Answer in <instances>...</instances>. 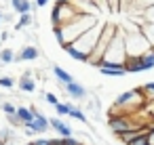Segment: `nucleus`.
<instances>
[{"mask_svg":"<svg viewBox=\"0 0 154 145\" xmlns=\"http://www.w3.org/2000/svg\"><path fill=\"white\" fill-rule=\"evenodd\" d=\"M36 145H51V139H38V141H34Z\"/></svg>","mask_w":154,"mask_h":145,"instance_id":"30","label":"nucleus"},{"mask_svg":"<svg viewBox=\"0 0 154 145\" xmlns=\"http://www.w3.org/2000/svg\"><path fill=\"white\" fill-rule=\"evenodd\" d=\"M45 101H47V103H51V105H57V103H59V99H57L53 93H47V95H45Z\"/></svg>","mask_w":154,"mask_h":145,"instance_id":"27","label":"nucleus"},{"mask_svg":"<svg viewBox=\"0 0 154 145\" xmlns=\"http://www.w3.org/2000/svg\"><path fill=\"white\" fill-rule=\"evenodd\" d=\"M26 25H32V15L30 13H21L19 15V23H15V30H21Z\"/></svg>","mask_w":154,"mask_h":145,"instance_id":"19","label":"nucleus"},{"mask_svg":"<svg viewBox=\"0 0 154 145\" xmlns=\"http://www.w3.org/2000/svg\"><path fill=\"white\" fill-rule=\"evenodd\" d=\"M116 34H118V28H114L110 23L103 25V30H101V34L97 38V44H95V51L91 53V61H89L91 65H97V61L103 59V55H106V51H108V46H110V42L114 40Z\"/></svg>","mask_w":154,"mask_h":145,"instance_id":"2","label":"nucleus"},{"mask_svg":"<svg viewBox=\"0 0 154 145\" xmlns=\"http://www.w3.org/2000/svg\"><path fill=\"white\" fill-rule=\"evenodd\" d=\"M15 57H17V55H15L11 49H5V51H0V61H2L5 65L13 63V61H15Z\"/></svg>","mask_w":154,"mask_h":145,"instance_id":"18","label":"nucleus"},{"mask_svg":"<svg viewBox=\"0 0 154 145\" xmlns=\"http://www.w3.org/2000/svg\"><path fill=\"white\" fill-rule=\"evenodd\" d=\"M23 128H26V135H28V137H30V135H40V132H45L47 128H51V120L36 111V118L30 120V122H26Z\"/></svg>","mask_w":154,"mask_h":145,"instance_id":"5","label":"nucleus"},{"mask_svg":"<svg viewBox=\"0 0 154 145\" xmlns=\"http://www.w3.org/2000/svg\"><path fill=\"white\" fill-rule=\"evenodd\" d=\"M99 72L103 76H125L127 74V67L125 65H114V67H99Z\"/></svg>","mask_w":154,"mask_h":145,"instance_id":"14","label":"nucleus"},{"mask_svg":"<svg viewBox=\"0 0 154 145\" xmlns=\"http://www.w3.org/2000/svg\"><path fill=\"white\" fill-rule=\"evenodd\" d=\"M55 111H57V116H59V118H63V116H70V111H72V105H70V103H57V105H55Z\"/></svg>","mask_w":154,"mask_h":145,"instance_id":"20","label":"nucleus"},{"mask_svg":"<svg viewBox=\"0 0 154 145\" xmlns=\"http://www.w3.org/2000/svg\"><path fill=\"white\" fill-rule=\"evenodd\" d=\"M120 2H122V4H129V2H133V0H120Z\"/></svg>","mask_w":154,"mask_h":145,"instance_id":"34","label":"nucleus"},{"mask_svg":"<svg viewBox=\"0 0 154 145\" xmlns=\"http://www.w3.org/2000/svg\"><path fill=\"white\" fill-rule=\"evenodd\" d=\"M143 93H146V97H150V99H154V82H150V84H146V86H143Z\"/></svg>","mask_w":154,"mask_h":145,"instance_id":"26","label":"nucleus"},{"mask_svg":"<svg viewBox=\"0 0 154 145\" xmlns=\"http://www.w3.org/2000/svg\"><path fill=\"white\" fill-rule=\"evenodd\" d=\"M63 145H82V143L74 137H63Z\"/></svg>","mask_w":154,"mask_h":145,"instance_id":"29","label":"nucleus"},{"mask_svg":"<svg viewBox=\"0 0 154 145\" xmlns=\"http://www.w3.org/2000/svg\"><path fill=\"white\" fill-rule=\"evenodd\" d=\"M91 2H97V0H91Z\"/></svg>","mask_w":154,"mask_h":145,"instance_id":"38","label":"nucleus"},{"mask_svg":"<svg viewBox=\"0 0 154 145\" xmlns=\"http://www.w3.org/2000/svg\"><path fill=\"white\" fill-rule=\"evenodd\" d=\"M38 49L36 46H23L21 49V53L15 57V61H34V59H38Z\"/></svg>","mask_w":154,"mask_h":145,"instance_id":"11","label":"nucleus"},{"mask_svg":"<svg viewBox=\"0 0 154 145\" xmlns=\"http://www.w3.org/2000/svg\"><path fill=\"white\" fill-rule=\"evenodd\" d=\"M61 49H63L74 61H80V63H89V61H91V55H87V53L80 51V49H76L74 44H66V46H61Z\"/></svg>","mask_w":154,"mask_h":145,"instance_id":"7","label":"nucleus"},{"mask_svg":"<svg viewBox=\"0 0 154 145\" xmlns=\"http://www.w3.org/2000/svg\"><path fill=\"white\" fill-rule=\"evenodd\" d=\"M125 44H127V55L129 57H141L146 51L152 49L150 40L146 38V34L141 30H131L125 36Z\"/></svg>","mask_w":154,"mask_h":145,"instance_id":"1","label":"nucleus"},{"mask_svg":"<svg viewBox=\"0 0 154 145\" xmlns=\"http://www.w3.org/2000/svg\"><path fill=\"white\" fill-rule=\"evenodd\" d=\"M141 32L146 34V38L150 40V44L154 46V23H143L141 25Z\"/></svg>","mask_w":154,"mask_h":145,"instance_id":"21","label":"nucleus"},{"mask_svg":"<svg viewBox=\"0 0 154 145\" xmlns=\"http://www.w3.org/2000/svg\"><path fill=\"white\" fill-rule=\"evenodd\" d=\"M116 145H127V143H116Z\"/></svg>","mask_w":154,"mask_h":145,"instance_id":"37","label":"nucleus"},{"mask_svg":"<svg viewBox=\"0 0 154 145\" xmlns=\"http://www.w3.org/2000/svg\"><path fill=\"white\" fill-rule=\"evenodd\" d=\"M125 67H127V74L146 72V65H143L141 57H127V61H125Z\"/></svg>","mask_w":154,"mask_h":145,"instance_id":"10","label":"nucleus"},{"mask_svg":"<svg viewBox=\"0 0 154 145\" xmlns=\"http://www.w3.org/2000/svg\"><path fill=\"white\" fill-rule=\"evenodd\" d=\"M70 116H72L74 120H80V122H87V116H85V111H82L80 107H74V105H72V111H70Z\"/></svg>","mask_w":154,"mask_h":145,"instance_id":"23","label":"nucleus"},{"mask_svg":"<svg viewBox=\"0 0 154 145\" xmlns=\"http://www.w3.org/2000/svg\"><path fill=\"white\" fill-rule=\"evenodd\" d=\"M7 122H9L13 128H23V126H26V122L19 118V114H17V111H15V114H7Z\"/></svg>","mask_w":154,"mask_h":145,"instance_id":"17","label":"nucleus"},{"mask_svg":"<svg viewBox=\"0 0 154 145\" xmlns=\"http://www.w3.org/2000/svg\"><path fill=\"white\" fill-rule=\"evenodd\" d=\"M19 88L23 90V93H34L36 90V84H34V80H32V76H23L21 80H19Z\"/></svg>","mask_w":154,"mask_h":145,"instance_id":"15","label":"nucleus"},{"mask_svg":"<svg viewBox=\"0 0 154 145\" xmlns=\"http://www.w3.org/2000/svg\"><path fill=\"white\" fill-rule=\"evenodd\" d=\"M51 128H55L57 130V135L59 137H72V126L70 124H66L61 118H51Z\"/></svg>","mask_w":154,"mask_h":145,"instance_id":"9","label":"nucleus"},{"mask_svg":"<svg viewBox=\"0 0 154 145\" xmlns=\"http://www.w3.org/2000/svg\"><path fill=\"white\" fill-rule=\"evenodd\" d=\"M17 114L23 122H30L36 118V107H17Z\"/></svg>","mask_w":154,"mask_h":145,"instance_id":"16","label":"nucleus"},{"mask_svg":"<svg viewBox=\"0 0 154 145\" xmlns=\"http://www.w3.org/2000/svg\"><path fill=\"white\" fill-rule=\"evenodd\" d=\"M148 137H150V143H152V145H154V126H152V128H150V132H148Z\"/></svg>","mask_w":154,"mask_h":145,"instance_id":"32","label":"nucleus"},{"mask_svg":"<svg viewBox=\"0 0 154 145\" xmlns=\"http://www.w3.org/2000/svg\"><path fill=\"white\" fill-rule=\"evenodd\" d=\"M129 145H150V137H148V132H141V135L135 137Z\"/></svg>","mask_w":154,"mask_h":145,"instance_id":"22","label":"nucleus"},{"mask_svg":"<svg viewBox=\"0 0 154 145\" xmlns=\"http://www.w3.org/2000/svg\"><path fill=\"white\" fill-rule=\"evenodd\" d=\"M108 128H110L114 135H122V132H127V130H131V128H135V126H133V122L129 120V116H110Z\"/></svg>","mask_w":154,"mask_h":145,"instance_id":"6","label":"nucleus"},{"mask_svg":"<svg viewBox=\"0 0 154 145\" xmlns=\"http://www.w3.org/2000/svg\"><path fill=\"white\" fill-rule=\"evenodd\" d=\"M11 4H13V9L21 15V13H30L32 9H34V4L30 2V0H11Z\"/></svg>","mask_w":154,"mask_h":145,"instance_id":"12","label":"nucleus"},{"mask_svg":"<svg viewBox=\"0 0 154 145\" xmlns=\"http://www.w3.org/2000/svg\"><path fill=\"white\" fill-rule=\"evenodd\" d=\"M0 145H7V143H5V141H2V139H0Z\"/></svg>","mask_w":154,"mask_h":145,"instance_id":"35","label":"nucleus"},{"mask_svg":"<svg viewBox=\"0 0 154 145\" xmlns=\"http://www.w3.org/2000/svg\"><path fill=\"white\" fill-rule=\"evenodd\" d=\"M53 74L57 76V80H59L63 86H66V84H70V82H74L72 74H68V72H66L63 67H59V65H55V67H53Z\"/></svg>","mask_w":154,"mask_h":145,"instance_id":"13","label":"nucleus"},{"mask_svg":"<svg viewBox=\"0 0 154 145\" xmlns=\"http://www.w3.org/2000/svg\"><path fill=\"white\" fill-rule=\"evenodd\" d=\"M150 145H152V143H150Z\"/></svg>","mask_w":154,"mask_h":145,"instance_id":"40","label":"nucleus"},{"mask_svg":"<svg viewBox=\"0 0 154 145\" xmlns=\"http://www.w3.org/2000/svg\"><path fill=\"white\" fill-rule=\"evenodd\" d=\"M51 145H63V137H59V139H51Z\"/></svg>","mask_w":154,"mask_h":145,"instance_id":"31","label":"nucleus"},{"mask_svg":"<svg viewBox=\"0 0 154 145\" xmlns=\"http://www.w3.org/2000/svg\"><path fill=\"white\" fill-rule=\"evenodd\" d=\"M2 19H5V17H2V13H0V21H2Z\"/></svg>","mask_w":154,"mask_h":145,"instance_id":"36","label":"nucleus"},{"mask_svg":"<svg viewBox=\"0 0 154 145\" xmlns=\"http://www.w3.org/2000/svg\"><path fill=\"white\" fill-rule=\"evenodd\" d=\"M143 88H135V90H127V93H122V95H118L116 97V101H114V107H122V109H127V111H131V109H137L139 105H141V101H143Z\"/></svg>","mask_w":154,"mask_h":145,"instance_id":"4","label":"nucleus"},{"mask_svg":"<svg viewBox=\"0 0 154 145\" xmlns=\"http://www.w3.org/2000/svg\"><path fill=\"white\" fill-rule=\"evenodd\" d=\"M103 25H106V23H97V25H93V28H91V30H87L82 36H78L72 44H74L76 49L85 51L87 55H91V53L95 51V44H97V38H99V34H101Z\"/></svg>","mask_w":154,"mask_h":145,"instance_id":"3","label":"nucleus"},{"mask_svg":"<svg viewBox=\"0 0 154 145\" xmlns=\"http://www.w3.org/2000/svg\"><path fill=\"white\" fill-rule=\"evenodd\" d=\"M141 13H143V17H146V23H154V4L148 7V9L141 11Z\"/></svg>","mask_w":154,"mask_h":145,"instance_id":"25","label":"nucleus"},{"mask_svg":"<svg viewBox=\"0 0 154 145\" xmlns=\"http://www.w3.org/2000/svg\"><path fill=\"white\" fill-rule=\"evenodd\" d=\"M66 93H68L72 99H76V101H82V99L87 97V88H85L82 84H78V82H70V84H66Z\"/></svg>","mask_w":154,"mask_h":145,"instance_id":"8","label":"nucleus"},{"mask_svg":"<svg viewBox=\"0 0 154 145\" xmlns=\"http://www.w3.org/2000/svg\"><path fill=\"white\" fill-rule=\"evenodd\" d=\"M0 86H2V88H13L15 86V80L11 76H2V78H0Z\"/></svg>","mask_w":154,"mask_h":145,"instance_id":"24","label":"nucleus"},{"mask_svg":"<svg viewBox=\"0 0 154 145\" xmlns=\"http://www.w3.org/2000/svg\"><path fill=\"white\" fill-rule=\"evenodd\" d=\"M0 40H2V38H0Z\"/></svg>","mask_w":154,"mask_h":145,"instance_id":"39","label":"nucleus"},{"mask_svg":"<svg viewBox=\"0 0 154 145\" xmlns=\"http://www.w3.org/2000/svg\"><path fill=\"white\" fill-rule=\"evenodd\" d=\"M2 111H5V114H15L17 107H15L13 103H2Z\"/></svg>","mask_w":154,"mask_h":145,"instance_id":"28","label":"nucleus"},{"mask_svg":"<svg viewBox=\"0 0 154 145\" xmlns=\"http://www.w3.org/2000/svg\"><path fill=\"white\" fill-rule=\"evenodd\" d=\"M49 0H36V7H47Z\"/></svg>","mask_w":154,"mask_h":145,"instance_id":"33","label":"nucleus"}]
</instances>
